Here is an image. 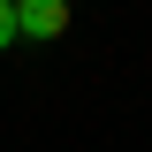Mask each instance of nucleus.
Masks as SVG:
<instances>
[{
	"label": "nucleus",
	"instance_id": "nucleus-1",
	"mask_svg": "<svg viewBox=\"0 0 152 152\" xmlns=\"http://www.w3.org/2000/svg\"><path fill=\"white\" fill-rule=\"evenodd\" d=\"M69 31V0H15V38H61Z\"/></svg>",
	"mask_w": 152,
	"mask_h": 152
},
{
	"label": "nucleus",
	"instance_id": "nucleus-2",
	"mask_svg": "<svg viewBox=\"0 0 152 152\" xmlns=\"http://www.w3.org/2000/svg\"><path fill=\"white\" fill-rule=\"evenodd\" d=\"M15 46V0H0V53Z\"/></svg>",
	"mask_w": 152,
	"mask_h": 152
}]
</instances>
